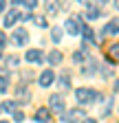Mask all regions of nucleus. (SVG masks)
Returning <instances> with one entry per match:
<instances>
[{
    "mask_svg": "<svg viewBox=\"0 0 119 123\" xmlns=\"http://www.w3.org/2000/svg\"><path fill=\"white\" fill-rule=\"evenodd\" d=\"M7 86H9V79H2V77H0V92H7Z\"/></svg>",
    "mask_w": 119,
    "mask_h": 123,
    "instance_id": "obj_23",
    "label": "nucleus"
},
{
    "mask_svg": "<svg viewBox=\"0 0 119 123\" xmlns=\"http://www.w3.org/2000/svg\"><path fill=\"white\" fill-rule=\"evenodd\" d=\"M49 105H51V110L57 112V114H64V112H66V103H64V97H62V95H51Z\"/></svg>",
    "mask_w": 119,
    "mask_h": 123,
    "instance_id": "obj_3",
    "label": "nucleus"
},
{
    "mask_svg": "<svg viewBox=\"0 0 119 123\" xmlns=\"http://www.w3.org/2000/svg\"><path fill=\"white\" fill-rule=\"evenodd\" d=\"M99 15H101V9H99V7L86 2V18H88V20H95V18H99Z\"/></svg>",
    "mask_w": 119,
    "mask_h": 123,
    "instance_id": "obj_11",
    "label": "nucleus"
},
{
    "mask_svg": "<svg viewBox=\"0 0 119 123\" xmlns=\"http://www.w3.org/2000/svg\"><path fill=\"white\" fill-rule=\"evenodd\" d=\"M16 97H18L20 103H29V101H31V92L26 90V86H20V88L16 90ZM20 103H18V105H20Z\"/></svg>",
    "mask_w": 119,
    "mask_h": 123,
    "instance_id": "obj_9",
    "label": "nucleus"
},
{
    "mask_svg": "<svg viewBox=\"0 0 119 123\" xmlns=\"http://www.w3.org/2000/svg\"><path fill=\"white\" fill-rule=\"evenodd\" d=\"M18 62H20L18 57H9V64H11V66H16V64H18Z\"/></svg>",
    "mask_w": 119,
    "mask_h": 123,
    "instance_id": "obj_25",
    "label": "nucleus"
},
{
    "mask_svg": "<svg viewBox=\"0 0 119 123\" xmlns=\"http://www.w3.org/2000/svg\"><path fill=\"white\" fill-rule=\"evenodd\" d=\"M64 29L68 31L71 35H82V29H84V22H82V18L79 15H73V18H68L66 20V24H64Z\"/></svg>",
    "mask_w": 119,
    "mask_h": 123,
    "instance_id": "obj_2",
    "label": "nucleus"
},
{
    "mask_svg": "<svg viewBox=\"0 0 119 123\" xmlns=\"http://www.w3.org/2000/svg\"><path fill=\"white\" fill-rule=\"evenodd\" d=\"M84 123H97L95 119H84Z\"/></svg>",
    "mask_w": 119,
    "mask_h": 123,
    "instance_id": "obj_27",
    "label": "nucleus"
},
{
    "mask_svg": "<svg viewBox=\"0 0 119 123\" xmlns=\"http://www.w3.org/2000/svg\"><path fill=\"white\" fill-rule=\"evenodd\" d=\"M53 79H55V73L46 68V70H42V75L38 77V84H40L42 88H49V86L53 84Z\"/></svg>",
    "mask_w": 119,
    "mask_h": 123,
    "instance_id": "obj_6",
    "label": "nucleus"
},
{
    "mask_svg": "<svg viewBox=\"0 0 119 123\" xmlns=\"http://www.w3.org/2000/svg\"><path fill=\"white\" fill-rule=\"evenodd\" d=\"M18 20H22V15H20V11L13 7V9H9L7 13H5V20H2V24H5V29H9V26H13Z\"/></svg>",
    "mask_w": 119,
    "mask_h": 123,
    "instance_id": "obj_4",
    "label": "nucleus"
},
{
    "mask_svg": "<svg viewBox=\"0 0 119 123\" xmlns=\"http://www.w3.org/2000/svg\"><path fill=\"white\" fill-rule=\"evenodd\" d=\"M5 42H7V40H5V35L0 33V57H2V46H5Z\"/></svg>",
    "mask_w": 119,
    "mask_h": 123,
    "instance_id": "obj_24",
    "label": "nucleus"
},
{
    "mask_svg": "<svg viewBox=\"0 0 119 123\" xmlns=\"http://www.w3.org/2000/svg\"><path fill=\"white\" fill-rule=\"evenodd\" d=\"M99 99V95L93 90V88H77L75 90V101L79 105H88V103H95Z\"/></svg>",
    "mask_w": 119,
    "mask_h": 123,
    "instance_id": "obj_1",
    "label": "nucleus"
},
{
    "mask_svg": "<svg viewBox=\"0 0 119 123\" xmlns=\"http://www.w3.org/2000/svg\"><path fill=\"white\" fill-rule=\"evenodd\" d=\"M57 88H60V90H71V77H68L66 73L57 79Z\"/></svg>",
    "mask_w": 119,
    "mask_h": 123,
    "instance_id": "obj_13",
    "label": "nucleus"
},
{
    "mask_svg": "<svg viewBox=\"0 0 119 123\" xmlns=\"http://www.w3.org/2000/svg\"><path fill=\"white\" fill-rule=\"evenodd\" d=\"M0 123H9V121H0Z\"/></svg>",
    "mask_w": 119,
    "mask_h": 123,
    "instance_id": "obj_30",
    "label": "nucleus"
},
{
    "mask_svg": "<svg viewBox=\"0 0 119 123\" xmlns=\"http://www.w3.org/2000/svg\"><path fill=\"white\" fill-rule=\"evenodd\" d=\"M57 11H60V7H57L55 2H46V13H49V15H55Z\"/></svg>",
    "mask_w": 119,
    "mask_h": 123,
    "instance_id": "obj_20",
    "label": "nucleus"
},
{
    "mask_svg": "<svg viewBox=\"0 0 119 123\" xmlns=\"http://www.w3.org/2000/svg\"><path fill=\"white\" fill-rule=\"evenodd\" d=\"M62 35H64V29H62V26H53V29H51V40H53V42H60V40H62Z\"/></svg>",
    "mask_w": 119,
    "mask_h": 123,
    "instance_id": "obj_17",
    "label": "nucleus"
},
{
    "mask_svg": "<svg viewBox=\"0 0 119 123\" xmlns=\"http://www.w3.org/2000/svg\"><path fill=\"white\" fill-rule=\"evenodd\" d=\"M24 59H26V62H31V64H42L44 55H42V51H40V49H31V51H26Z\"/></svg>",
    "mask_w": 119,
    "mask_h": 123,
    "instance_id": "obj_7",
    "label": "nucleus"
},
{
    "mask_svg": "<svg viewBox=\"0 0 119 123\" xmlns=\"http://www.w3.org/2000/svg\"><path fill=\"white\" fill-rule=\"evenodd\" d=\"M95 70H97V62H93L91 57H88V62H86V66L82 68V73L84 75H95Z\"/></svg>",
    "mask_w": 119,
    "mask_h": 123,
    "instance_id": "obj_14",
    "label": "nucleus"
},
{
    "mask_svg": "<svg viewBox=\"0 0 119 123\" xmlns=\"http://www.w3.org/2000/svg\"><path fill=\"white\" fill-rule=\"evenodd\" d=\"M115 90H119V79H117V81H115Z\"/></svg>",
    "mask_w": 119,
    "mask_h": 123,
    "instance_id": "obj_29",
    "label": "nucleus"
},
{
    "mask_svg": "<svg viewBox=\"0 0 119 123\" xmlns=\"http://www.w3.org/2000/svg\"><path fill=\"white\" fill-rule=\"evenodd\" d=\"M5 7H7V5L2 2V0H0V11H5Z\"/></svg>",
    "mask_w": 119,
    "mask_h": 123,
    "instance_id": "obj_28",
    "label": "nucleus"
},
{
    "mask_svg": "<svg viewBox=\"0 0 119 123\" xmlns=\"http://www.w3.org/2000/svg\"><path fill=\"white\" fill-rule=\"evenodd\" d=\"M117 33H119V18H112L106 26H104L101 35H117Z\"/></svg>",
    "mask_w": 119,
    "mask_h": 123,
    "instance_id": "obj_8",
    "label": "nucleus"
},
{
    "mask_svg": "<svg viewBox=\"0 0 119 123\" xmlns=\"http://www.w3.org/2000/svg\"><path fill=\"white\" fill-rule=\"evenodd\" d=\"M16 110H18V101H5V103H0V112L13 114Z\"/></svg>",
    "mask_w": 119,
    "mask_h": 123,
    "instance_id": "obj_12",
    "label": "nucleus"
},
{
    "mask_svg": "<svg viewBox=\"0 0 119 123\" xmlns=\"http://www.w3.org/2000/svg\"><path fill=\"white\" fill-rule=\"evenodd\" d=\"M84 59H88L84 51H77L75 55H73V62H75V64H82V62H84Z\"/></svg>",
    "mask_w": 119,
    "mask_h": 123,
    "instance_id": "obj_19",
    "label": "nucleus"
},
{
    "mask_svg": "<svg viewBox=\"0 0 119 123\" xmlns=\"http://www.w3.org/2000/svg\"><path fill=\"white\" fill-rule=\"evenodd\" d=\"M33 119H35L38 123H51V112H49V108H40Z\"/></svg>",
    "mask_w": 119,
    "mask_h": 123,
    "instance_id": "obj_10",
    "label": "nucleus"
},
{
    "mask_svg": "<svg viewBox=\"0 0 119 123\" xmlns=\"http://www.w3.org/2000/svg\"><path fill=\"white\" fill-rule=\"evenodd\" d=\"M13 121H16V123H22L24 121V112L22 110H16V112H13Z\"/></svg>",
    "mask_w": 119,
    "mask_h": 123,
    "instance_id": "obj_22",
    "label": "nucleus"
},
{
    "mask_svg": "<svg viewBox=\"0 0 119 123\" xmlns=\"http://www.w3.org/2000/svg\"><path fill=\"white\" fill-rule=\"evenodd\" d=\"M46 59H49V64H51V66H57L60 62H62V53H60V51H51Z\"/></svg>",
    "mask_w": 119,
    "mask_h": 123,
    "instance_id": "obj_15",
    "label": "nucleus"
},
{
    "mask_svg": "<svg viewBox=\"0 0 119 123\" xmlns=\"http://www.w3.org/2000/svg\"><path fill=\"white\" fill-rule=\"evenodd\" d=\"M33 20H35V24H38L40 29H46V26H49V22H46L44 15H38V18H33Z\"/></svg>",
    "mask_w": 119,
    "mask_h": 123,
    "instance_id": "obj_21",
    "label": "nucleus"
},
{
    "mask_svg": "<svg viewBox=\"0 0 119 123\" xmlns=\"http://www.w3.org/2000/svg\"><path fill=\"white\" fill-rule=\"evenodd\" d=\"M104 77H110V66H104Z\"/></svg>",
    "mask_w": 119,
    "mask_h": 123,
    "instance_id": "obj_26",
    "label": "nucleus"
},
{
    "mask_svg": "<svg viewBox=\"0 0 119 123\" xmlns=\"http://www.w3.org/2000/svg\"><path fill=\"white\" fill-rule=\"evenodd\" d=\"M11 37H13L11 42L16 44V46H24V44L29 42V31H26V29H16Z\"/></svg>",
    "mask_w": 119,
    "mask_h": 123,
    "instance_id": "obj_5",
    "label": "nucleus"
},
{
    "mask_svg": "<svg viewBox=\"0 0 119 123\" xmlns=\"http://www.w3.org/2000/svg\"><path fill=\"white\" fill-rule=\"evenodd\" d=\"M82 35H84V40H88V42H95V33H93V29L88 26V24H84V29H82Z\"/></svg>",
    "mask_w": 119,
    "mask_h": 123,
    "instance_id": "obj_18",
    "label": "nucleus"
},
{
    "mask_svg": "<svg viewBox=\"0 0 119 123\" xmlns=\"http://www.w3.org/2000/svg\"><path fill=\"white\" fill-rule=\"evenodd\" d=\"M108 57H110V62H119V42L108 49Z\"/></svg>",
    "mask_w": 119,
    "mask_h": 123,
    "instance_id": "obj_16",
    "label": "nucleus"
}]
</instances>
